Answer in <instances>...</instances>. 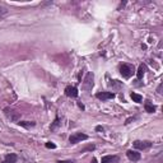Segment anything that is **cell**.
Masks as SVG:
<instances>
[{
    "instance_id": "obj_3",
    "label": "cell",
    "mask_w": 163,
    "mask_h": 163,
    "mask_svg": "<svg viewBox=\"0 0 163 163\" xmlns=\"http://www.w3.org/2000/svg\"><path fill=\"white\" fill-rule=\"evenodd\" d=\"M87 139H88V135H85L83 133H74V134L70 135L69 142L72 143V144H77V143H80V142L87 140Z\"/></svg>"
},
{
    "instance_id": "obj_9",
    "label": "cell",
    "mask_w": 163,
    "mask_h": 163,
    "mask_svg": "<svg viewBox=\"0 0 163 163\" xmlns=\"http://www.w3.org/2000/svg\"><path fill=\"white\" fill-rule=\"evenodd\" d=\"M120 158L117 155H105L102 157L101 163H118Z\"/></svg>"
},
{
    "instance_id": "obj_4",
    "label": "cell",
    "mask_w": 163,
    "mask_h": 163,
    "mask_svg": "<svg viewBox=\"0 0 163 163\" xmlns=\"http://www.w3.org/2000/svg\"><path fill=\"white\" fill-rule=\"evenodd\" d=\"M133 145L135 149L145 150V149H149L152 146V142H148V140H144V142H142V140H135Z\"/></svg>"
},
{
    "instance_id": "obj_8",
    "label": "cell",
    "mask_w": 163,
    "mask_h": 163,
    "mask_svg": "<svg viewBox=\"0 0 163 163\" xmlns=\"http://www.w3.org/2000/svg\"><path fill=\"white\" fill-rule=\"evenodd\" d=\"M126 155H128V158L130 161H133V162H138V161H140V158H142L140 153H138L137 150H128Z\"/></svg>"
},
{
    "instance_id": "obj_10",
    "label": "cell",
    "mask_w": 163,
    "mask_h": 163,
    "mask_svg": "<svg viewBox=\"0 0 163 163\" xmlns=\"http://www.w3.org/2000/svg\"><path fill=\"white\" fill-rule=\"evenodd\" d=\"M17 161H18L17 154L10 153V154H7L4 157V159L2 161V163H17Z\"/></svg>"
},
{
    "instance_id": "obj_14",
    "label": "cell",
    "mask_w": 163,
    "mask_h": 163,
    "mask_svg": "<svg viewBox=\"0 0 163 163\" xmlns=\"http://www.w3.org/2000/svg\"><path fill=\"white\" fill-rule=\"evenodd\" d=\"M18 124L20 125V126H23L26 129H29V128H33L36 122H29V121H18Z\"/></svg>"
},
{
    "instance_id": "obj_21",
    "label": "cell",
    "mask_w": 163,
    "mask_h": 163,
    "mask_svg": "<svg viewBox=\"0 0 163 163\" xmlns=\"http://www.w3.org/2000/svg\"><path fill=\"white\" fill-rule=\"evenodd\" d=\"M161 91H162V84H159L158 88H157V92H158V93H161Z\"/></svg>"
},
{
    "instance_id": "obj_11",
    "label": "cell",
    "mask_w": 163,
    "mask_h": 163,
    "mask_svg": "<svg viewBox=\"0 0 163 163\" xmlns=\"http://www.w3.org/2000/svg\"><path fill=\"white\" fill-rule=\"evenodd\" d=\"M144 108H145V111H146V112H149V113H154V112H155V107L152 105L149 101H148V102H145Z\"/></svg>"
},
{
    "instance_id": "obj_13",
    "label": "cell",
    "mask_w": 163,
    "mask_h": 163,
    "mask_svg": "<svg viewBox=\"0 0 163 163\" xmlns=\"http://www.w3.org/2000/svg\"><path fill=\"white\" fill-rule=\"evenodd\" d=\"M130 97H131V100L134 102H137V103H140V102L143 101V97L140 96V94H138V93H135V92H133V93L130 94Z\"/></svg>"
},
{
    "instance_id": "obj_1",
    "label": "cell",
    "mask_w": 163,
    "mask_h": 163,
    "mask_svg": "<svg viewBox=\"0 0 163 163\" xmlns=\"http://www.w3.org/2000/svg\"><path fill=\"white\" fill-rule=\"evenodd\" d=\"M120 73H121V75L125 79L131 78V75L134 73V66L133 65H130V64H122L120 66Z\"/></svg>"
},
{
    "instance_id": "obj_17",
    "label": "cell",
    "mask_w": 163,
    "mask_h": 163,
    "mask_svg": "<svg viewBox=\"0 0 163 163\" xmlns=\"http://www.w3.org/2000/svg\"><path fill=\"white\" fill-rule=\"evenodd\" d=\"M59 125H60V122H59V118H56L55 122H54V124L51 125V130H55V129H56V126H59Z\"/></svg>"
},
{
    "instance_id": "obj_15",
    "label": "cell",
    "mask_w": 163,
    "mask_h": 163,
    "mask_svg": "<svg viewBox=\"0 0 163 163\" xmlns=\"http://www.w3.org/2000/svg\"><path fill=\"white\" fill-rule=\"evenodd\" d=\"M7 14H8V10H7V8L0 7V18H4Z\"/></svg>"
},
{
    "instance_id": "obj_20",
    "label": "cell",
    "mask_w": 163,
    "mask_h": 163,
    "mask_svg": "<svg viewBox=\"0 0 163 163\" xmlns=\"http://www.w3.org/2000/svg\"><path fill=\"white\" fill-rule=\"evenodd\" d=\"M96 130H97V131H103L105 129H103L102 126H97V128H96Z\"/></svg>"
},
{
    "instance_id": "obj_16",
    "label": "cell",
    "mask_w": 163,
    "mask_h": 163,
    "mask_svg": "<svg viewBox=\"0 0 163 163\" xmlns=\"http://www.w3.org/2000/svg\"><path fill=\"white\" fill-rule=\"evenodd\" d=\"M46 148H48V149H55L56 145L54 144V143H51V142H48V143H46Z\"/></svg>"
},
{
    "instance_id": "obj_12",
    "label": "cell",
    "mask_w": 163,
    "mask_h": 163,
    "mask_svg": "<svg viewBox=\"0 0 163 163\" xmlns=\"http://www.w3.org/2000/svg\"><path fill=\"white\" fill-rule=\"evenodd\" d=\"M145 70H146L145 65H140V66H139V69H138V72H137V77H138V79H142V78L144 77V74H145Z\"/></svg>"
},
{
    "instance_id": "obj_2",
    "label": "cell",
    "mask_w": 163,
    "mask_h": 163,
    "mask_svg": "<svg viewBox=\"0 0 163 163\" xmlns=\"http://www.w3.org/2000/svg\"><path fill=\"white\" fill-rule=\"evenodd\" d=\"M93 78H94L93 73L89 72L88 74L85 75L83 83H82V88H83L84 91H87V92H89V91L92 89V87H93Z\"/></svg>"
},
{
    "instance_id": "obj_19",
    "label": "cell",
    "mask_w": 163,
    "mask_h": 163,
    "mask_svg": "<svg viewBox=\"0 0 163 163\" xmlns=\"http://www.w3.org/2000/svg\"><path fill=\"white\" fill-rule=\"evenodd\" d=\"M57 163H74L73 161H59Z\"/></svg>"
},
{
    "instance_id": "obj_18",
    "label": "cell",
    "mask_w": 163,
    "mask_h": 163,
    "mask_svg": "<svg viewBox=\"0 0 163 163\" xmlns=\"http://www.w3.org/2000/svg\"><path fill=\"white\" fill-rule=\"evenodd\" d=\"M94 149H96V146H94V145H89V146H87L85 149L82 150L80 153H84V152H87V150H94Z\"/></svg>"
},
{
    "instance_id": "obj_22",
    "label": "cell",
    "mask_w": 163,
    "mask_h": 163,
    "mask_svg": "<svg viewBox=\"0 0 163 163\" xmlns=\"http://www.w3.org/2000/svg\"><path fill=\"white\" fill-rule=\"evenodd\" d=\"M92 163H97V159H96V158H93V159H92Z\"/></svg>"
},
{
    "instance_id": "obj_7",
    "label": "cell",
    "mask_w": 163,
    "mask_h": 163,
    "mask_svg": "<svg viewBox=\"0 0 163 163\" xmlns=\"http://www.w3.org/2000/svg\"><path fill=\"white\" fill-rule=\"evenodd\" d=\"M5 113H7V116L14 122H18L19 118H20V113L14 111V110H9V108H7V110H5Z\"/></svg>"
},
{
    "instance_id": "obj_6",
    "label": "cell",
    "mask_w": 163,
    "mask_h": 163,
    "mask_svg": "<svg viewBox=\"0 0 163 163\" xmlns=\"http://www.w3.org/2000/svg\"><path fill=\"white\" fill-rule=\"evenodd\" d=\"M96 97L101 101H107V100L115 98V93H112V92H98L96 94Z\"/></svg>"
},
{
    "instance_id": "obj_5",
    "label": "cell",
    "mask_w": 163,
    "mask_h": 163,
    "mask_svg": "<svg viewBox=\"0 0 163 163\" xmlns=\"http://www.w3.org/2000/svg\"><path fill=\"white\" fill-rule=\"evenodd\" d=\"M64 92H65V94H66L68 97H70V98H77L78 94H79L77 87H74V85H68Z\"/></svg>"
}]
</instances>
